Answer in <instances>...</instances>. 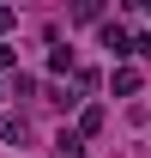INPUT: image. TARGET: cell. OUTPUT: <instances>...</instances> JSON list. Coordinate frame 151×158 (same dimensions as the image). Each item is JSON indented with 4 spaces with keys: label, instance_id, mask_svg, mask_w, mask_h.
<instances>
[{
    "label": "cell",
    "instance_id": "obj_1",
    "mask_svg": "<svg viewBox=\"0 0 151 158\" xmlns=\"http://www.w3.org/2000/svg\"><path fill=\"white\" fill-rule=\"evenodd\" d=\"M103 49H115V55H133V37L121 31V24H103Z\"/></svg>",
    "mask_w": 151,
    "mask_h": 158
},
{
    "label": "cell",
    "instance_id": "obj_2",
    "mask_svg": "<svg viewBox=\"0 0 151 158\" xmlns=\"http://www.w3.org/2000/svg\"><path fill=\"white\" fill-rule=\"evenodd\" d=\"M115 91H121V98H133V91H139V67H115V79H109Z\"/></svg>",
    "mask_w": 151,
    "mask_h": 158
},
{
    "label": "cell",
    "instance_id": "obj_3",
    "mask_svg": "<svg viewBox=\"0 0 151 158\" xmlns=\"http://www.w3.org/2000/svg\"><path fill=\"white\" fill-rule=\"evenodd\" d=\"M0 140L18 146V140H24V116H0Z\"/></svg>",
    "mask_w": 151,
    "mask_h": 158
},
{
    "label": "cell",
    "instance_id": "obj_4",
    "mask_svg": "<svg viewBox=\"0 0 151 158\" xmlns=\"http://www.w3.org/2000/svg\"><path fill=\"white\" fill-rule=\"evenodd\" d=\"M97 128H103V110H97V103H91V110L79 116V140H85V134H97Z\"/></svg>",
    "mask_w": 151,
    "mask_h": 158
},
{
    "label": "cell",
    "instance_id": "obj_5",
    "mask_svg": "<svg viewBox=\"0 0 151 158\" xmlns=\"http://www.w3.org/2000/svg\"><path fill=\"white\" fill-rule=\"evenodd\" d=\"M12 61H18V49H12V43H0V73H6Z\"/></svg>",
    "mask_w": 151,
    "mask_h": 158
},
{
    "label": "cell",
    "instance_id": "obj_6",
    "mask_svg": "<svg viewBox=\"0 0 151 158\" xmlns=\"http://www.w3.org/2000/svg\"><path fill=\"white\" fill-rule=\"evenodd\" d=\"M6 31H12V6H0V43H6Z\"/></svg>",
    "mask_w": 151,
    "mask_h": 158
},
{
    "label": "cell",
    "instance_id": "obj_7",
    "mask_svg": "<svg viewBox=\"0 0 151 158\" xmlns=\"http://www.w3.org/2000/svg\"><path fill=\"white\" fill-rule=\"evenodd\" d=\"M133 55H145V61H151V37H139V43H133Z\"/></svg>",
    "mask_w": 151,
    "mask_h": 158
}]
</instances>
